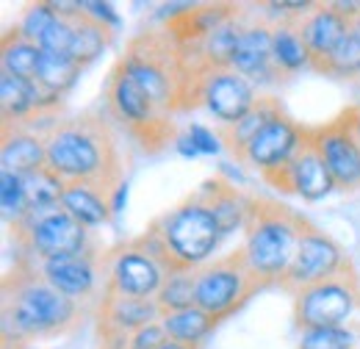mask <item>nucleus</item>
Instances as JSON below:
<instances>
[{
	"label": "nucleus",
	"mask_w": 360,
	"mask_h": 349,
	"mask_svg": "<svg viewBox=\"0 0 360 349\" xmlns=\"http://www.w3.org/2000/svg\"><path fill=\"white\" fill-rule=\"evenodd\" d=\"M94 307L81 305L45 283L25 258H14L3 277V349H28L84 327Z\"/></svg>",
	"instance_id": "f257e3e1"
},
{
	"label": "nucleus",
	"mask_w": 360,
	"mask_h": 349,
	"mask_svg": "<svg viewBox=\"0 0 360 349\" xmlns=\"http://www.w3.org/2000/svg\"><path fill=\"white\" fill-rule=\"evenodd\" d=\"M47 139V167L64 183H86L108 197L125 186V156L111 117L86 108L61 120Z\"/></svg>",
	"instance_id": "f03ea898"
},
{
	"label": "nucleus",
	"mask_w": 360,
	"mask_h": 349,
	"mask_svg": "<svg viewBox=\"0 0 360 349\" xmlns=\"http://www.w3.org/2000/svg\"><path fill=\"white\" fill-rule=\"evenodd\" d=\"M161 111L178 117L202 108L205 70L161 28H144L128 39L125 53L114 61Z\"/></svg>",
	"instance_id": "7ed1b4c3"
},
{
	"label": "nucleus",
	"mask_w": 360,
	"mask_h": 349,
	"mask_svg": "<svg viewBox=\"0 0 360 349\" xmlns=\"http://www.w3.org/2000/svg\"><path fill=\"white\" fill-rule=\"evenodd\" d=\"M308 222L311 217L274 197L252 194L238 247L244 250L252 272L266 288H277V283L294 263Z\"/></svg>",
	"instance_id": "20e7f679"
},
{
	"label": "nucleus",
	"mask_w": 360,
	"mask_h": 349,
	"mask_svg": "<svg viewBox=\"0 0 360 349\" xmlns=\"http://www.w3.org/2000/svg\"><path fill=\"white\" fill-rule=\"evenodd\" d=\"M147 230L161 241L175 269H200L202 263L214 261L217 250L230 239L202 183L178 205L153 219Z\"/></svg>",
	"instance_id": "39448f33"
},
{
	"label": "nucleus",
	"mask_w": 360,
	"mask_h": 349,
	"mask_svg": "<svg viewBox=\"0 0 360 349\" xmlns=\"http://www.w3.org/2000/svg\"><path fill=\"white\" fill-rule=\"evenodd\" d=\"M103 106L111 122L125 133L144 156H161L175 147L180 128L172 114L161 111L120 64H114L103 84Z\"/></svg>",
	"instance_id": "423d86ee"
},
{
	"label": "nucleus",
	"mask_w": 360,
	"mask_h": 349,
	"mask_svg": "<svg viewBox=\"0 0 360 349\" xmlns=\"http://www.w3.org/2000/svg\"><path fill=\"white\" fill-rule=\"evenodd\" d=\"M103 294L155 300L164 280L178 272L161 241L144 230L103 250Z\"/></svg>",
	"instance_id": "0eeeda50"
},
{
	"label": "nucleus",
	"mask_w": 360,
	"mask_h": 349,
	"mask_svg": "<svg viewBox=\"0 0 360 349\" xmlns=\"http://www.w3.org/2000/svg\"><path fill=\"white\" fill-rule=\"evenodd\" d=\"M8 239L17 258L28 261H53L64 255H81L97 247L91 230L70 217L61 205L31 208L25 217L8 224Z\"/></svg>",
	"instance_id": "6e6552de"
},
{
	"label": "nucleus",
	"mask_w": 360,
	"mask_h": 349,
	"mask_svg": "<svg viewBox=\"0 0 360 349\" xmlns=\"http://www.w3.org/2000/svg\"><path fill=\"white\" fill-rule=\"evenodd\" d=\"M261 291H266V286L252 272L244 250L236 247L197 269L194 305L202 307L208 316H214L222 324Z\"/></svg>",
	"instance_id": "1a4fd4ad"
},
{
	"label": "nucleus",
	"mask_w": 360,
	"mask_h": 349,
	"mask_svg": "<svg viewBox=\"0 0 360 349\" xmlns=\"http://www.w3.org/2000/svg\"><path fill=\"white\" fill-rule=\"evenodd\" d=\"M294 324L300 333L305 330H330V327H352L349 322L360 313V274L352 263L335 277H327L316 286H308L291 297Z\"/></svg>",
	"instance_id": "9d476101"
},
{
	"label": "nucleus",
	"mask_w": 360,
	"mask_h": 349,
	"mask_svg": "<svg viewBox=\"0 0 360 349\" xmlns=\"http://www.w3.org/2000/svg\"><path fill=\"white\" fill-rule=\"evenodd\" d=\"M352 255L347 253V247L341 241H335L327 230H321L314 219L305 224V233H302V241H300V250H297V258L288 266V272L283 274V280L277 283V288L288 297H294L297 291L316 286L327 277H335L341 274L344 269L352 266Z\"/></svg>",
	"instance_id": "9b49d317"
},
{
	"label": "nucleus",
	"mask_w": 360,
	"mask_h": 349,
	"mask_svg": "<svg viewBox=\"0 0 360 349\" xmlns=\"http://www.w3.org/2000/svg\"><path fill=\"white\" fill-rule=\"evenodd\" d=\"M17 258V255H14ZM103 247H91L81 255H64L53 261H25L34 266V272L50 283L56 291L64 297L81 303V305L94 307L97 300L103 297Z\"/></svg>",
	"instance_id": "f8f14e48"
},
{
	"label": "nucleus",
	"mask_w": 360,
	"mask_h": 349,
	"mask_svg": "<svg viewBox=\"0 0 360 349\" xmlns=\"http://www.w3.org/2000/svg\"><path fill=\"white\" fill-rule=\"evenodd\" d=\"M314 144L327 167V172L335 183V191L355 194L360 191V141L352 133L344 114H338L330 122L311 125Z\"/></svg>",
	"instance_id": "ddd939ff"
},
{
	"label": "nucleus",
	"mask_w": 360,
	"mask_h": 349,
	"mask_svg": "<svg viewBox=\"0 0 360 349\" xmlns=\"http://www.w3.org/2000/svg\"><path fill=\"white\" fill-rule=\"evenodd\" d=\"M308 133H311V125L297 122V120L283 108L269 125L250 141V147L244 150V158H241L238 167L255 170L261 177L274 172V170L285 167V164L297 156V150L305 144Z\"/></svg>",
	"instance_id": "4468645a"
},
{
	"label": "nucleus",
	"mask_w": 360,
	"mask_h": 349,
	"mask_svg": "<svg viewBox=\"0 0 360 349\" xmlns=\"http://www.w3.org/2000/svg\"><path fill=\"white\" fill-rule=\"evenodd\" d=\"M261 180L271 189H277L280 194H294V197H300L305 203H319V200H324L327 194L335 191V183L327 172L319 150H316L311 133H308L305 144L297 150V156L285 167L264 174Z\"/></svg>",
	"instance_id": "2eb2a0df"
},
{
	"label": "nucleus",
	"mask_w": 360,
	"mask_h": 349,
	"mask_svg": "<svg viewBox=\"0 0 360 349\" xmlns=\"http://www.w3.org/2000/svg\"><path fill=\"white\" fill-rule=\"evenodd\" d=\"M258 97H261L258 87L250 78H244L233 67H225V70H211L205 75L200 103L208 114H214L219 125H230L238 122L258 103Z\"/></svg>",
	"instance_id": "dca6fc26"
},
{
	"label": "nucleus",
	"mask_w": 360,
	"mask_h": 349,
	"mask_svg": "<svg viewBox=\"0 0 360 349\" xmlns=\"http://www.w3.org/2000/svg\"><path fill=\"white\" fill-rule=\"evenodd\" d=\"M244 6L241 3H194L172 11L164 20V31L178 42L180 50L194 53L211 31H217L222 23L236 17Z\"/></svg>",
	"instance_id": "f3484780"
},
{
	"label": "nucleus",
	"mask_w": 360,
	"mask_h": 349,
	"mask_svg": "<svg viewBox=\"0 0 360 349\" xmlns=\"http://www.w3.org/2000/svg\"><path fill=\"white\" fill-rule=\"evenodd\" d=\"M233 70L250 78L255 87L283 84L271 61V23L264 14L250 17V23L244 25L236 56H233Z\"/></svg>",
	"instance_id": "a211bd4d"
},
{
	"label": "nucleus",
	"mask_w": 360,
	"mask_h": 349,
	"mask_svg": "<svg viewBox=\"0 0 360 349\" xmlns=\"http://www.w3.org/2000/svg\"><path fill=\"white\" fill-rule=\"evenodd\" d=\"M0 164L3 172L25 174L47 167V139L22 125L0 128Z\"/></svg>",
	"instance_id": "6ab92c4d"
},
{
	"label": "nucleus",
	"mask_w": 360,
	"mask_h": 349,
	"mask_svg": "<svg viewBox=\"0 0 360 349\" xmlns=\"http://www.w3.org/2000/svg\"><path fill=\"white\" fill-rule=\"evenodd\" d=\"M300 34L311 50V64L333 53L338 42L349 34V20L335 8V3H314L311 11L300 20Z\"/></svg>",
	"instance_id": "aec40b11"
},
{
	"label": "nucleus",
	"mask_w": 360,
	"mask_h": 349,
	"mask_svg": "<svg viewBox=\"0 0 360 349\" xmlns=\"http://www.w3.org/2000/svg\"><path fill=\"white\" fill-rule=\"evenodd\" d=\"M283 108H285V106L280 103V97H274V94H261L258 103H255L238 122L217 125V136H219V141H222V150H225L236 164H241L244 150L250 147V141L264 131Z\"/></svg>",
	"instance_id": "412c9836"
},
{
	"label": "nucleus",
	"mask_w": 360,
	"mask_h": 349,
	"mask_svg": "<svg viewBox=\"0 0 360 349\" xmlns=\"http://www.w3.org/2000/svg\"><path fill=\"white\" fill-rule=\"evenodd\" d=\"M53 111L45 108V100L34 81H20L0 72V117L3 125H28Z\"/></svg>",
	"instance_id": "4be33fe9"
},
{
	"label": "nucleus",
	"mask_w": 360,
	"mask_h": 349,
	"mask_svg": "<svg viewBox=\"0 0 360 349\" xmlns=\"http://www.w3.org/2000/svg\"><path fill=\"white\" fill-rule=\"evenodd\" d=\"M81 72H84V67H81L78 61H72L70 56L45 53V50H42V61H39V70H37L34 84H37L42 100H45L47 111L61 114L64 97H67L70 89L78 84Z\"/></svg>",
	"instance_id": "5701e85b"
},
{
	"label": "nucleus",
	"mask_w": 360,
	"mask_h": 349,
	"mask_svg": "<svg viewBox=\"0 0 360 349\" xmlns=\"http://www.w3.org/2000/svg\"><path fill=\"white\" fill-rule=\"evenodd\" d=\"M271 61L280 81H288L302 70H311V50L300 34V20L271 23Z\"/></svg>",
	"instance_id": "b1692460"
},
{
	"label": "nucleus",
	"mask_w": 360,
	"mask_h": 349,
	"mask_svg": "<svg viewBox=\"0 0 360 349\" xmlns=\"http://www.w3.org/2000/svg\"><path fill=\"white\" fill-rule=\"evenodd\" d=\"M75 222H81L86 230L103 227L114 219V197H108L105 191L86 186V183H67L61 203H58Z\"/></svg>",
	"instance_id": "393cba45"
},
{
	"label": "nucleus",
	"mask_w": 360,
	"mask_h": 349,
	"mask_svg": "<svg viewBox=\"0 0 360 349\" xmlns=\"http://www.w3.org/2000/svg\"><path fill=\"white\" fill-rule=\"evenodd\" d=\"M161 327L167 330V338L183 344L191 349H202L208 336L219 327V322L214 316H208L202 307H186V310H172V313H161Z\"/></svg>",
	"instance_id": "a878e982"
},
{
	"label": "nucleus",
	"mask_w": 360,
	"mask_h": 349,
	"mask_svg": "<svg viewBox=\"0 0 360 349\" xmlns=\"http://www.w3.org/2000/svg\"><path fill=\"white\" fill-rule=\"evenodd\" d=\"M42 61V47L20 34L17 25H11L0 39V72L14 75L20 81H34Z\"/></svg>",
	"instance_id": "bb28decb"
},
{
	"label": "nucleus",
	"mask_w": 360,
	"mask_h": 349,
	"mask_svg": "<svg viewBox=\"0 0 360 349\" xmlns=\"http://www.w3.org/2000/svg\"><path fill=\"white\" fill-rule=\"evenodd\" d=\"M114 34H117V28L97 23L78 3V8H75V37H72V47H70V58L78 61L86 70L89 64H94L103 56V50H108V44L114 42Z\"/></svg>",
	"instance_id": "cd10ccee"
},
{
	"label": "nucleus",
	"mask_w": 360,
	"mask_h": 349,
	"mask_svg": "<svg viewBox=\"0 0 360 349\" xmlns=\"http://www.w3.org/2000/svg\"><path fill=\"white\" fill-rule=\"evenodd\" d=\"M311 70L324 75V78H335V81H355L360 75V39L349 31L333 53H327L324 58H319L311 64Z\"/></svg>",
	"instance_id": "c85d7f7f"
},
{
	"label": "nucleus",
	"mask_w": 360,
	"mask_h": 349,
	"mask_svg": "<svg viewBox=\"0 0 360 349\" xmlns=\"http://www.w3.org/2000/svg\"><path fill=\"white\" fill-rule=\"evenodd\" d=\"M25 197H28V208H50L61 203V194L67 189V183L53 172L50 167H39L34 172L20 174Z\"/></svg>",
	"instance_id": "c756f323"
},
{
	"label": "nucleus",
	"mask_w": 360,
	"mask_h": 349,
	"mask_svg": "<svg viewBox=\"0 0 360 349\" xmlns=\"http://www.w3.org/2000/svg\"><path fill=\"white\" fill-rule=\"evenodd\" d=\"M194 288H197V269H178L172 272L155 303L161 307V313H172V310H186V307H194Z\"/></svg>",
	"instance_id": "7c9ffc66"
},
{
	"label": "nucleus",
	"mask_w": 360,
	"mask_h": 349,
	"mask_svg": "<svg viewBox=\"0 0 360 349\" xmlns=\"http://www.w3.org/2000/svg\"><path fill=\"white\" fill-rule=\"evenodd\" d=\"M56 17H58L56 0H39V3H28L14 25L20 28V34H22L25 39H31V42L39 44V39L45 37V31L53 25Z\"/></svg>",
	"instance_id": "2f4dec72"
},
{
	"label": "nucleus",
	"mask_w": 360,
	"mask_h": 349,
	"mask_svg": "<svg viewBox=\"0 0 360 349\" xmlns=\"http://www.w3.org/2000/svg\"><path fill=\"white\" fill-rule=\"evenodd\" d=\"M0 211H3L6 227L14 224V222H20V219L31 211L20 174L3 172V170H0Z\"/></svg>",
	"instance_id": "473e14b6"
},
{
	"label": "nucleus",
	"mask_w": 360,
	"mask_h": 349,
	"mask_svg": "<svg viewBox=\"0 0 360 349\" xmlns=\"http://www.w3.org/2000/svg\"><path fill=\"white\" fill-rule=\"evenodd\" d=\"M297 349H358V330L355 327L305 330L300 333Z\"/></svg>",
	"instance_id": "72a5a7b5"
},
{
	"label": "nucleus",
	"mask_w": 360,
	"mask_h": 349,
	"mask_svg": "<svg viewBox=\"0 0 360 349\" xmlns=\"http://www.w3.org/2000/svg\"><path fill=\"white\" fill-rule=\"evenodd\" d=\"M188 139H191V144L197 147V153H202V156H217L219 150H222V141H219V136L217 131H211V128H205L202 122H191L188 125Z\"/></svg>",
	"instance_id": "f704fd0d"
},
{
	"label": "nucleus",
	"mask_w": 360,
	"mask_h": 349,
	"mask_svg": "<svg viewBox=\"0 0 360 349\" xmlns=\"http://www.w3.org/2000/svg\"><path fill=\"white\" fill-rule=\"evenodd\" d=\"M169 338H167V330L161 327V322H153L141 330H136L128 341V349H158L164 347Z\"/></svg>",
	"instance_id": "c9c22d12"
},
{
	"label": "nucleus",
	"mask_w": 360,
	"mask_h": 349,
	"mask_svg": "<svg viewBox=\"0 0 360 349\" xmlns=\"http://www.w3.org/2000/svg\"><path fill=\"white\" fill-rule=\"evenodd\" d=\"M81 8H84L89 17H94L97 23L111 25V28H120V14L114 11L111 3H81Z\"/></svg>",
	"instance_id": "e433bc0d"
},
{
	"label": "nucleus",
	"mask_w": 360,
	"mask_h": 349,
	"mask_svg": "<svg viewBox=\"0 0 360 349\" xmlns=\"http://www.w3.org/2000/svg\"><path fill=\"white\" fill-rule=\"evenodd\" d=\"M341 114L347 117L349 128H352V133L358 136V141H360V100H358V103H352V106H347V108H344Z\"/></svg>",
	"instance_id": "4c0bfd02"
},
{
	"label": "nucleus",
	"mask_w": 360,
	"mask_h": 349,
	"mask_svg": "<svg viewBox=\"0 0 360 349\" xmlns=\"http://www.w3.org/2000/svg\"><path fill=\"white\" fill-rule=\"evenodd\" d=\"M175 150H178L180 156H186V158H194L197 156V147L191 144V139H188V133H180L178 141H175Z\"/></svg>",
	"instance_id": "58836bf2"
},
{
	"label": "nucleus",
	"mask_w": 360,
	"mask_h": 349,
	"mask_svg": "<svg viewBox=\"0 0 360 349\" xmlns=\"http://www.w3.org/2000/svg\"><path fill=\"white\" fill-rule=\"evenodd\" d=\"M349 31H352V34H355V37L360 39V14L355 17V20H352V23H349Z\"/></svg>",
	"instance_id": "ea45409f"
},
{
	"label": "nucleus",
	"mask_w": 360,
	"mask_h": 349,
	"mask_svg": "<svg viewBox=\"0 0 360 349\" xmlns=\"http://www.w3.org/2000/svg\"><path fill=\"white\" fill-rule=\"evenodd\" d=\"M158 349H191V347H183V344H175V341H167L164 347H158Z\"/></svg>",
	"instance_id": "a19ab883"
},
{
	"label": "nucleus",
	"mask_w": 360,
	"mask_h": 349,
	"mask_svg": "<svg viewBox=\"0 0 360 349\" xmlns=\"http://www.w3.org/2000/svg\"><path fill=\"white\" fill-rule=\"evenodd\" d=\"M355 84H358V87H360V75H358V78H355Z\"/></svg>",
	"instance_id": "79ce46f5"
},
{
	"label": "nucleus",
	"mask_w": 360,
	"mask_h": 349,
	"mask_svg": "<svg viewBox=\"0 0 360 349\" xmlns=\"http://www.w3.org/2000/svg\"><path fill=\"white\" fill-rule=\"evenodd\" d=\"M358 349H360V341H358Z\"/></svg>",
	"instance_id": "37998d69"
}]
</instances>
